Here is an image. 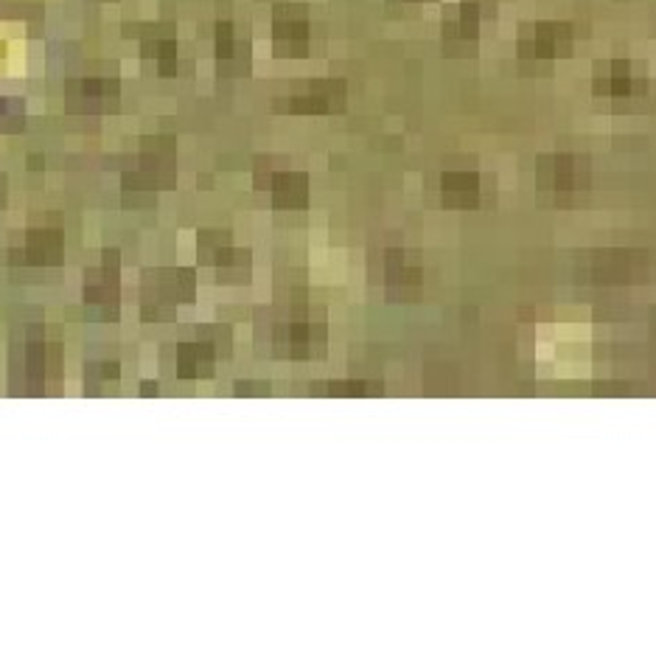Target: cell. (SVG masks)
Instances as JSON below:
<instances>
[{
  "label": "cell",
  "mask_w": 656,
  "mask_h": 654,
  "mask_svg": "<svg viewBox=\"0 0 656 654\" xmlns=\"http://www.w3.org/2000/svg\"><path fill=\"white\" fill-rule=\"evenodd\" d=\"M589 177V163L578 154H548L539 161V188L559 199L587 192Z\"/></svg>",
  "instance_id": "1"
},
{
  "label": "cell",
  "mask_w": 656,
  "mask_h": 654,
  "mask_svg": "<svg viewBox=\"0 0 656 654\" xmlns=\"http://www.w3.org/2000/svg\"><path fill=\"white\" fill-rule=\"evenodd\" d=\"M273 39L278 57H307L309 51V18L307 9L284 3L275 7Z\"/></svg>",
  "instance_id": "2"
},
{
  "label": "cell",
  "mask_w": 656,
  "mask_h": 654,
  "mask_svg": "<svg viewBox=\"0 0 656 654\" xmlns=\"http://www.w3.org/2000/svg\"><path fill=\"white\" fill-rule=\"evenodd\" d=\"M573 51V28L567 23H536L519 37V57L555 59Z\"/></svg>",
  "instance_id": "3"
},
{
  "label": "cell",
  "mask_w": 656,
  "mask_h": 654,
  "mask_svg": "<svg viewBox=\"0 0 656 654\" xmlns=\"http://www.w3.org/2000/svg\"><path fill=\"white\" fill-rule=\"evenodd\" d=\"M275 107L289 110V113H337L345 107V82H339V79L312 82L309 93L278 102Z\"/></svg>",
  "instance_id": "4"
},
{
  "label": "cell",
  "mask_w": 656,
  "mask_h": 654,
  "mask_svg": "<svg viewBox=\"0 0 656 654\" xmlns=\"http://www.w3.org/2000/svg\"><path fill=\"white\" fill-rule=\"evenodd\" d=\"M118 99L115 79H79L68 84V107L77 113H102Z\"/></svg>",
  "instance_id": "5"
},
{
  "label": "cell",
  "mask_w": 656,
  "mask_h": 654,
  "mask_svg": "<svg viewBox=\"0 0 656 654\" xmlns=\"http://www.w3.org/2000/svg\"><path fill=\"white\" fill-rule=\"evenodd\" d=\"M637 88H643L637 77H634V65L625 59H614V62H600L595 71V93L598 96H631L637 93Z\"/></svg>",
  "instance_id": "6"
},
{
  "label": "cell",
  "mask_w": 656,
  "mask_h": 654,
  "mask_svg": "<svg viewBox=\"0 0 656 654\" xmlns=\"http://www.w3.org/2000/svg\"><path fill=\"white\" fill-rule=\"evenodd\" d=\"M480 32V3L477 0H463L454 14L444 20V39L449 45H472Z\"/></svg>",
  "instance_id": "7"
},
{
  "label": "cell",
  "mask_w": 656,
  "mask_h": 654,
  "mask_svg": "<svg viewBox=\"0 0 656 654\" xmlns=\"http://www.w3.org/2000/svg\"><path fill=\"white\" fill-rule=\"evenodd\" d=\"M444 203L454 208H472L480 199V177L474 172H447L444 174Z\"/></svg>",
  "instance_id": "8"
},
{
  "label": "cell",
  "mask_w": 656,
  "mask_h": 654,
  "mask_svg": "<svg viewBox=\"0 0 656 654\" xmlns=\"http://www.w3.org/2000/svg\"><path fill=\"white\" fill-rule=\"evenodd\" d=\"M269 188H273V199L278 208H303L309 197L307 174L295 172H275L269 177Z\"/></svg>",
  "instance_id": "9"
},
{
  "label": "cell",
  "mask_w": 656,
  "mask_h": 654,
  "mask_svg": "<svg viewBox=\"0 0 656 654\" xmlns=\"http://www.w3.org/2000/svg\"><path fill=\"white\" fill-rule=\"evenodd\" d=\"M143 57L158 59L163 77H174L177 73V39L169 32H149L143 37Z\"/></svg>",
  "instance_id": "10"
},
{
  "label": "cell",
  "mask_w": 656,
  "mask_h": 654,
  "mask_svg": "<svg viewBox=\"0 0 656 654\" xmlns=\"http://www.w3.org/2000/svg\"><path fill=\"white\" fill-rule=\"evenodd\" d=\"M239 54V43H237V34H233V26L230 23H219L217 26V57L219 62L228 65L233 62Z\"/></svg>",
  "instance_id": "11"
},
{
  "label": "cell",
  "mask_w": 656,
  "mask_h": 654,
  "mask_svg": "<svg viewBox=\"0 0 656 654\" xmlns=\"http://www.w3.org/2000/svg\"><path fill=\"white\" fill-rule=\"evenodd\" d=\"M415 3H424V0H415Z\"/></svg>",
  "instance_id": "12"
}]
</instances>
